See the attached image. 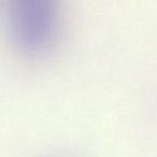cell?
<instances>
[{
  "label": "cell",
  "instance_id": "6da1fadb",
  "mask_svg": "<svg viewBox=\"0 0 157 157\" xmlns=\"http://www.w3.org/2000/svg\"><path fill=\"white\" fill-rule=\"evenodd\" d=\"M0 20L13 46L28 56H41L57 38L60 0H0Z\"/></svg>",
  "mask_w": 157,
  "mask_h": 157
}]
</instances>
